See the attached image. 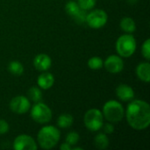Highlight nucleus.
<instances>
[{
  "label": "nucleus",
  "mask_w": 150,
  "mask_h": 150,
  "mask_svg": "<svg viewBox=\"0 0 150 150\" xmlns=\"http://www.w3.org/2000/svg\"><path fill=\"white\" fill-rule=\"evenodd\" d=\"M8 70L9 72L16 76H21L24 72V67L23 65L18 62V61H12L8 64Z\"/></svg>",
  "instance_id": "20"
},
{
  "label": "nucleus",
  "mask_w": 150,
  "mask_h": 150,
  "mask_svg": "<svg viewBox=\"0 0 150 150\" xmlns=\"http://www.w3.org/2000/svg\"><path fill=\"white\" fill-rule=\"evenodd\" d=\"M103 130H104V133L105 134H112L113 131H114V127L111 124V123H106V124H103Z\"/></svg>",
  "instance_id": "26"
},
{
  "label": "nucleus",
  "mask_w": 150,
  "mask_h": 150,
  "mask_svg": "<svg viewBox=\"0 0 150 150\" xmlns=\"http://www.w3.org/2000/svg\"><path fill=\"white\" fill-rule=\"evenodd\" d=\"M60 149L62 150H70L71 149V146H70L69 143L65 142V143H62V144L61 145Z\"/></svg>",
  "instance_id": "27"
},
{
  "label": "nucleus",
  "mask_w": 150,
  "mask_h": 150,
  "mask_svg": "<svg viewBox=\"0 0 150 150\" xmlns=\"http://www.w3.org/2000/svg\"><path fill=\"white\" fill-rule=\"evenodd\" d=\"M77 1H78L77 4L79 7L84 11H89L94 8L97 2V0H77Z\"/></svg>",
  "instance_id": "22"
},
{
  "label": "nucleus",
  "mask_w": 150,
  "mask_h": 150,
  "mask_svg": "<svg viewBox=\"0 0 150 150\" xmlns=\"http://www.w3.org/2000/svg\"><path fill=\"white\" fill-rule=\"evenodd\" d=\"M65 10L68 15L71 17L76 24H83L86 21V11L82 10L77 3L74 1H69L65 5Z\"/></svg>",
  "instance_id": "8"
},
{
  "label": "nucleus",
  "mask_w": 150,
  "mask_h": 150,
  "mask_svg": "<svg viewBox=\"0 0 150 150\" xmlns=\"http://www.w3.org/2000/svg\"><path fill=\"white\" fill-rule=\"evenodd\" d=\"M73 117L69 113H63L57 119V125L61 128H69L73 124Z\"/></svg>",
  "instance_id": "18"
},
{
  "label": "nucleus",
  "mask_w": 150,
  "mask_h": 150,
  "mask_svg": "<svg viewBox=\"0 0 150 150\" xmlns=\"http://www.w3.org/2000/svg\"><path fill=\"white\" fill-rule=\"evenodd\" d=\"M9 131V125L4 120H0V134H4Z\"/></svg>",
  "instance_id": "25"
},
{
  "label": "nucleus",
  "mask_w": 150,
  "mask_h": 150,
  "mask_svg": "<svg viewBox=\"0 0 150 150\" xmlns=\"http://www.w3.org/2000/svg\"><path fill=\"white\" fill-rule=\"evenodd\" d=\"M120 28L127 33H133L136 29V25L134 20L130 17H125L120 20Z\"/></svg>",
  "instance_id": "16"
},
{
  "label": "nucleus",
  "mask_w": 150,
  "mask_h": 150,
  "mask_svg": "<svg viewBox=\"0 0 150 150\" xmlns=\"http://www.w3.org/2000/svg\"><path fill=\"white\" fill-rule=\"evenodd\" d=\"M103 116L111 123H118L125 116L123 105L115 100L107 101L103 106Z\"/></svg>",
  "instance_id": "3"
},
{
  "label": "nucleus",
  "mask_w": 150,
  "mask_h": 150,
  "mask_svg": "<svg viewBox=\"0 0 150 150\" xmlns=\"http://www.w3.org/2000/svg\"><path fill=\"white\" fill-rule=\"evenodd\" d=\"M34 68L39 71H47L51 68L52 60L46 54H40L36 55L33 59Z\"/></svg>",
  "instance_id": "12"
},
{
  "label": "nucleus",
  "mask_w": 150,
  "mask_h": 150,
  "mask_svg": "<svg viewBox=\"0 0 150 150\" xmlns=\"http://www.w3.org/2000/svg\"><path fill=\"white\" fill-rule=\"evenodd\" d=\"M61 133L54 126H45L38 133L37 140L40 147L43 149H51L60 141Z\"/></svg>",
  "instance_id": "2"
},
{
  "label": "nucleus",
  "mask_w": 150,
  "mask_h": 150,
  "mask_svg": "<svg viewBox=\"0 0 150 150\" xmlns=\"http://www.w3.org/2000/svg\"><path fill=\"white\" fill-rule=\"evenodd\" d=\"M116 50L120 57H130L136 50V40L132 33L120 36L116 41Z\"/></svg>",
  "instance_id": "4"
},
{
  "label": "nucleus",
  "mask_w": 150,
  "mask_h": 150,
  "mask_svg": "<svg viewBox=\"0 0 150 150\" xmlns=\"http://www.w3.org/2000/svg\"><path fill=\"white\" fill-rule=\"evenodd\" d=\"M108 20L107 13L104 10L97 9L91 11L86 15L87 25L93 29H98L103 27Z\"/></svg>",
  "instance_id": "7"
},
{
  "label": "nucleus",
  "mask_w": 150,
  "mask_h": 150,
  "mask_svg": "<svg viewBox=\"0 0 150 150\" xmlns=\"http://www.w3.org/2000/svg\"><path fill=\"white\" fill-rule=\"evenodd\" d=\"M27 95H28L27 98L33 103L40 102L42 99V92H41L40 89L38 87H35V86H33L28 90Z\"/></svg>",
  "instance_id": "19"
},
{
  "label": "nucleus",
  "mask_w": 150,
  "mask_h": 150,
  "mask_svg": "<svg viewBox=\"0 0 150 150\" xmlns=\"http://www.w3.org/2000/svg\"><path fill=\"white\" fill-rule=\"evenodd\" d=\"M79 134L76 132H70L67 134L66 136V142L69 143L70 146L72 145H76L78 142H79Z\"/></svg>",
  "instance_id": "23"
},
{
  "label": "nucleus",
  "mask_w": 150,
  "mask_h": 150,
  "mask_svg": "<svg viewBox=\"0 0 150 150\" xmlns=\"http://www.w3.org/2000/svg\"><path fill=\"white\" fill-rule=\"evenodd\" d=\"M13 149L15 150H36L37 144L31 136L27 134H20L15 138L13 142Z\"/></svg>",
  "instance_id": "10"
},
{
  "label": "nucleus",
  "mask_w": 150,
  "mask_h": 150,
  "mask_svg": "<svg viewBox=\"0 0 150 150\" xmlns=\"http://www.w3.org/2000/svg\"><path fill=\"white\" fill-rule=\"evenodd\" d=\"M83 122L86 128L91 132L100 130L104 124V116L100 110L92 108L88 110L83 117Z\"/></svg>",
  "instance_id": "5"
},
{
  "label": "nucleus",
  "mask_w": 150,
  "mask_h": 150,
  "mask_svg": "<svg viewBox=\"0 0 150 150\" xmlns=\"http://www.w3.org/2000/svg\"><path fill=\"white\" fill-rule=\"evenodd\" d=\"M142 54L143 55V57L147 60H150V40L148 39L145 40V42L143 43L142 47Z\"/></svg>",
  "instance_id": "24"
},
{
  "label": "nucleus",
  "mask_w": 150,
  "mask_h": 150,
  "mask_svg": "<svg viewBox=\"0 0 150 150\" xmlns=\"http://www.w3.org/2000/svg\"><path fill=\"white\" fill-rule=\"evenodd\" d=\"M54 83V76L49 73L44 71V73H41L37 79V83L40 89L43 90H48L50 89Z\"/></svg>",
  "instance_id": "14"
},
{
  "label": "nucleus",
  "mask_w": 150,
  "mask_h": 150,
  "mask_svg": "<svg viewBox=\"0 0 150 150\" xmlns=\"http://www.w3.org/2000/svg\"><path fill=\"white\" fill-rule=\"evenodd\" d=\"M116 95L120 100L128 102L134 99V91L132 87L127 84H120L116 88Z\"/></svg>",
  "instance_id": "13"
},
{
  "label": "nucleus",
  "mask_w": 150,
  "mask_h": 150,
  "mask_svg": "<svg viewBox=\"0 0 150 150\" xmlns=\"http://www.w3.org/2000/svg\"><path fill=\"white\" fill-rule=\"evenodd\" d=\"M136 75L138 78L144 82H150V64L149 62H141L136 68Z\"/></svg>",
  "instance_id": "15"
},
{
  "label": "nucleus",
  "mask_w": 150,
  "mask_h": 150,
  "mask_svg": "<svg viewBox=\"0 0 150 150\" xmlns=\"http://www.w3.org/2000/svg\"><path fill=\"white\" fill-rule=\"evenodd\" d=\"M73 149L74 150H83V149H82V148H74Z\"/></svg>",
  "instance_id": "28"
},
{
  "label": "nucleus",
  "mask_w": 150,
  "mask_h": 150,
  "mask_svg": "<svg viewBox=\"0 0 150 150\" xmlns=\"http://www.w3.org/2000/svg\"><path fill=\"white\" fill-rule=\"evenodd\" d=\"M105 69L112 74H118L121 72L124 69V62L120 56L112 54L108 56L104 62V66Z\"/></svg>",
  "instance_id": "11"
},
{
  "label": "nucleus",
  "mask_w": 150,
  "mask_h": 150,
  "mask_svg": "<svg viewBox=\"0 0 150 150\" xmlns=\"http://www.w3.org/2000/svg\"><path fill=\"white\" fill-rule=\"evenodd\" d=\"M126 118L132 128L138 131L147 129L150 125L149 105L140 99L131 100L126 110Z\"/></svg>",
  "instance_id": "1"
},
{
  "label": "nucleus",
  "mask_w": 150,
  "mask_h": 150,
  "mask_svg": "<svg viewBox=\"0 0 150 150\" xmlns=\"http://www.w3.org/2000/svg\"><path fill=\"white\" fill-rule=\"evenodd\" d=\"M104 66V62L102 61V59L98 56H93L91 58L89 59L88 61V67L91 69H100L101 68H103Z\"/></svg>",
  "instance_id": "21"
},
{
  "label": "nucleus",
  "mask_w": 150,
  "mask_h": 150,
  "mask_svg": "<svg viewBox=\"0 0 150 150\" xmlns=\"http://www.w3.org/2000/svg\"><path fill=\"white\" fill-rule=\"evenodd\" d=\"M31 108L30 100L24 96H17L10 102V109L16 114H24Z\"/></svg>",
  "instance_id": "9"
},
{
  "label": "nucleus",
  "mask_w": 150,
  "mask_h": 150,
  "mask_svg": "<svg viewBox=\"0 0 150 150\" xmlns=\"http://www.w3.org/2000/svg\"><path fill=\"white\" fill-rule=\"evenodd\" d=\"M94 144L98 149H106L109 146V139L105 133H100L94 138Z\"/></svg>",
  "instance_id": "17"
},
{
  "label": "nucleus",
  "mask_w": 150,
  "mask_h": 150,
  "mask_svg": "<svg viewBox=\"0 0 150 150\" xmlns=\"http://www.w3.org/2000/svg\"><path fill=\"white\" fill-rule=\"evenodd\" d=\"M31 117L39 124H47L52 119V111L46 104L38 102L31 109Z\"/></svg>",
  "instance_id": "6"
}]
</instances>
